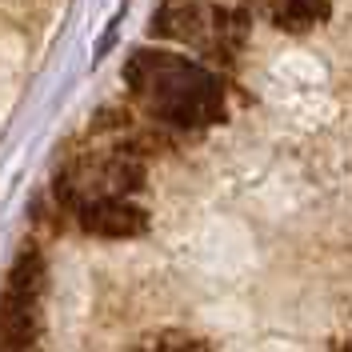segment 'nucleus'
<instances>
[{
	"label": "nucleus",
	"mask_w": 352,
	"mask_h": 352,
	"mask_svg": "<svg viewBox=\"0 0 352 352\" xmlns=\"http://www.w3.org/2000/svg\"><path fill=\"white\" fill-rule=\"evenodd\" d=\"M153 28L160 36L184 41L192 48H204V52H228L244 41L248 16L236 8L212 4V0H176V4H164L156 12Z\"/></svg>",
	"instance_id": "obj_2"
},
{
	"label": "nucleus",
	"mask_w": 352,
	"mask_h": 352,
	"mask_svg": "<svg viewBox=\"0 0 352 352\" xmlns=\"http://www.w3.org/2000/svg\"><path fill=\"white\" fill-rule=\"evenodd\" d=\"M256 4L288 32H305L329 16V0H256Z\"/></svg>",
	"instance_id": "obj_6"
},
{
	"label": "nucleus",
	"mask_w": 352,
	"mask_h": 352,
	"mask_svg": "<svg viewBox=\"0 0 352 352\" xmlns=\"http://www.w3.org/2000/svg\"><path fill=\"white\" fill-rule=\"evenodd\" d=\"M344 352H352V349H344Z\"/></svg>",
	"instance_id": "obj_8"
},
{
	"label": "nucleus",
	"mask_w": 352,
	"mask_h": 352,
	"mask_svg": "<svg viewBox=\"0 0 352 352\" xmlns=\"http://www.w3.org/2000/svg\"><path fill=\"white\" fill-rule=\"evenodd\" d=\"M36 296H41V264L24 256L8 276L0 300V352H32L36 340Z\"/></svg>",
	"instance_id": "obj_4"
},
{
	"label": "nucleus",
	"mask_w": 352,
	"mask_h": 352,
	"mask_svg": "<svg viewBox=\"0 0 352 352\" xmlns=\"http://www.w3.org/2000/svg\"><path fill=\"white\" fill-rule=\"evenodd\" d=\"M140 184V164L124 153H109V156H92L80 160L60 184V197L72 200L76 208L92 204V200H120L132 197V188Z\"/></svg>",
	"instance_id": "obj_3"
},
{
	"label": "nucleus",
	"mask_w": 352,
	"mask_h": 352,
	"mask_svg": "<svg viewBox=\"0 0 352 352\" xmlns=\"http://www.w3.org/2000/svg\"><path fill=\"white\" fill-rule=\"evenodd\" d=\"M76 217H80V224H85L88 232H96V236H129V232H136V228L144 224V212H140L129 197L80 204Z\"/></svg>",
	"instance_id": "obj_5"
},
{
	"label": "nucleus",
	"mask_w": 352,
	"mask_h": 352,
	"mask_svg": "<svg viewBox=\"0 0 352 352\" xmlns=\"http://www.w3.org/2000/svg\"><path fill=\"white\" fill-rule=\"evenodd\" d=\"M136 100L160 124L200 129L220 116V85L212 72L168 52H136L124 68Z\"/></svg>",
	"instance_id": "obj_1"
},
{
	"label": "nucleus",
	"mask_w": 352,
	"mask_h": 352,
	"mask_svg": "<svg viewBox=\"0 0 352 352\" xmlns=\"http://www.w3.org/2000/svg\"><path fill=\"white\" fill-rule=\"evenodd\" d=\"M129 352H204V344L188 340V336H180V332H164V336H156V340L132 344Z\"/></svg>",
	"instance_id": "obj_7"
}]
</instances>
